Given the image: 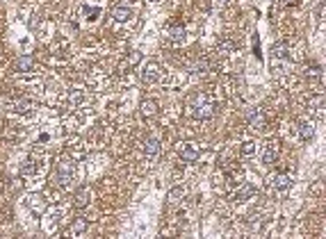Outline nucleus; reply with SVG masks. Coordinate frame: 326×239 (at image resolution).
I'll list each match as a JSON object with an SVG mask.
<instances>
[{
	"label": "nucleus",
	"instance_id": "nucleus-26",
	"mask_svg": "<svg viewBox=\"0 0 326 239\" xmlns=\"http://www.w3.org/2000/svg\"><path fill=\"white\" fill-rule=\"evenodd\" d=\"M226 3H228V0H214V5H219V7H224Z\"/></svg>",
	"mask_w": 326,
	"mask_h": 239
},
{
	"label": "nucleus",
	"instance_id": "nucleus-7",
	"mask_svg": "<svg viewBox=\"0 0 326 239\" xmlns=\"http://www.w3.org/2000/svg\"><path fill=\"white\" fill-rule=\"evenodd\" d=\"M278 159V141L276 139H269L265 144V148H262V164H274Z\"/></svg>",
	"mask_w": 326,
	"mask_h": 239
},
{
	"label": "nucleus",
	"instance_id": "nucleus-9",
	"mask_svg": "<svg viewBox=\"0 0 326 239\" xmlns=\"http://www.w3.org/2000/svg\"><path fill=\"white\" fill-rule=\"evenodd\" d=\"M292 180H294V175L287 173V171H283V173H276L272 178V189L274 191H285L292 187Z\"/></svg>",
	"mask_w": 326,
	"mask_h": 239
},
{
	"label": "nucleus",
	"instance_id": "nucleus-28",
	"mask_svg": "<svg viewBox=\"0 0 326 239\" xmlns=\"http://www.w3.org/2000/svg\"><path fill=\"white\" fill-rule=\"evenodd\" d=\"M148 3H160V0H148Z\"/></svg>",
	"mask_w": 326,
	"mask_h": 239
},
{
	"label": "nucleus",
	"instance_id": "nucleus-1",
	"mask_svg": "<svg viewBox=\"0 0 326 239\" xmlns=\"http://www.w3.org/2000/svg\"><path fill=\"white\" fill-rule=\"evenodd\" d=\"M214 112H217V100L210 94H194L187 100V114L192 119H198V121L212 119Z\"/></svg>",
	"mask_w": 326,
	"mask_h": 239
},
{
	"label": "nucleus",
	"instance_id": "nucleus-8",
	"mask_svg": "<svg viewBox=\"0 0 326 239\" xmlns=\"http://www.w3.org/2000/svg\"><path fill=\"white\" fill-rule=\"evenodd\" d=\"M247 123L251 130H262L267 123L265 114H262V110H258V107H251V110L247 112Z\"/></svg>",
	"mask_w": 326,
	"mask_h": 239
},
{
	"label": "nucleus",
	"instance_id": "nucleus-14",
	"mask_svg": "<svg viewBox=\"0 0 326 239\" xmlns=\"http://www.w3.org/2000/svg\"><path fill=\"white\" fill-rule=\"evenodd\" d=\"M89 200H91V189H89V187H80V189L73 194V205H75L78 209L87 207Z\"/></svg>",
	"mask_w": 326,
	"mask_h": 239
},
{
	"label": "nucleus",
	"instance_id": "nucleus-6",
	"mask_svg": "<svg viewBox=\"0 0 326 239\" xmlns=\"http://www.w3.org/2000/svg\"><path fill=\"white\" fill-rule=\"evenodd\" d=\"M160 73H162V69H160L158 62H146V66L142 69V82L153 85V82L160 80Z\"/></svg>",
	"mask_w": 326,
	"mask_h": 239
},
{
	"label": "nucleus",
	"instance_id": "nucleus-19",
	"mask_svg": "<svg viewBox=\"0 0 326 239\" xmlns=\"http://www.w3.org/2000/svg\"><path fill=\"white\" fill-rule=\"evenodd\" d=\"M185 35H187V32H185L183 25H171V28H169V39H171V44H183Z\"/></svg>",
	"mask_w": 326,
	"mask_h": 239
},
{
	"label": "nucleus",
	"instance_id": "nucleus-4",
	"mask_svg": "<svg viewBox=\"0 0 326 239\" xmlns=\"http://www.w3.org/2000/svg\"><path fill=\"white\" fill-rule=\"evenodd\" d=\"M178 155H180L183 162H196L198 155H201V148H198V144H194V141H185V144L178 146Z\"/></svg>",
	"mask_w": 326,
	"mask_h": 239
},
{
	"label": "nucleus",
	"instance_id": "nucleus-22",
	"mask_svg": "<svg viewBox=\"0 0 326 239\" xmlns=\"http://www.w3.org/2000/svg\"><path fill=\"white\" fill-rule=\"evenodd\" d=\"M233 48H235V44H233L231 39H224V41H219V46H217L219 55H226V53H231Z\"/></svg>",
	"mask_w": 326,
	"mask_h": 239
},
{
	"label": "nucleus",
	"instance_id": "nucleus-5",
	"mask_svg": "<svg viewBox=\"0 0 326 239\" xmlns=\"http://www.w3.org/2000/svg\"><path fill=\"white\" fill-rule=\"evenodd\" d=\"M142 62V53L139 50H133V53H128V55L124 57V60L119 62V66H117V73L119 75H126V71H133L135 66Z\"/></svg>",
	"mask_w": 326,
	"mask_h": 239
},
{
	"label": "nucleus",
	"instance_id": "nucleus-24",
	"mask_svg": "<svg viewBox=\"0 0 326 239\" xmlns=\"http://www.w3.org/2000/svg\"><path fill=\"white\" fill-rule=\"evenodd\" d=\"M240 153L242 155H253L256 153V144H253V141H244L242 148H240Z\"/></svg>",
	"mask_w": 326,
	"mask_h": 239
},
{
	"label": "nucleus",
	"instance_id": "nucleus-27",
	"mask_svg": "<svg viewBox=\"0 0 326 239\" xmlns=\"http://www.w3.org/2000/svg\"><path fill=\"white\" fill-rule=\"evenodd\" d=\"M283 3H285V5H290V3H296V0H283Z\"/></svg>",
	"mask_w": 326,
	"mask_h": 239
},
{
	"label": "nucleus",
	"instance_id": "nucleus-15",
	"mask_svg": "<svg viewBox=\"0 0 326 239\" xmlns=\"http://www.w3.org/2000/svg\"><path fill=\"white\" fill-rule=\"evenodd\" d=\"M35 66H37L35 57H32V55H23V57H19V60H16L14 69L19 71V73H32V69H35Z\"/></svg>",
	"mask_w": 326,
	"mask_h": 239
},
{
	"label": "nucleus",
	"instance_id": "nucleus-10",
	"mask_svg": "<svg viewBox=\"0 0 326 239\" xmlns=\"http://www.w3.org/2000/svg\"><path fill=\"white\" fill-rule=\"evenodd\" d=\"M139 112H142L144 119H155L160 112V103L155 98H146L142 105H139Z\"/></svg>",
	"mask_w": 326,
	"mask_h": 239
},
{
	"label": "nucleus",
	"instance_id": "nucleus-2",
	"mask_svg": "<svg viewBox=\"0 0 326 239\" xmlns=\"http://www.w3.org/2000/svg\"><path fill=\"white\" fill-rule=\"evenodd\" d=\"M55 182L59 184V187H69L71 182L75 180V162L69 157H62L57 162V166H55Z\"/></svg>",
	"mask_w": 326,
	"mask_h": 239
},
{
	"label": "nucleus",
	"instance_id": "nucleus-16",
	"mask_svg": "<svg viewBox=\"0 0 326 239\" xmlns=\"http://www.w3.org/2000/svg\"><path fill=\"white\" fill-rule=\"evenodd\" d=\"M87 228H89V221L84 216H75L73 223L69 225V234H82L87 232Z\"/></svg>",
	"mask_w": 326,
	"mask_h": 239
},
{
	"label": "nucleus",
	"instance_id": "nucleus-21",
	"mask_svg": "<svg viewBox=\"0 0 326 239\" xmlns=\"http://www.w3.org/2000/svg\"><path fill=\"white\" fill-rule=\"evenodd\" d=\"M207 69H210V64H207L205 57H198V60H194L189 64V73H205Z\"/></svg>",
	"mask_w": 326,
	"mask_h": 239
},
{
	"label": "nucleus",
	"instance_id": "nucleus-25",
	"mask_svg": "<svg viewBox=\"0 0 326 239\" xmlns=\"http://www.w3.org/2000/svg\"><path fill=\"white\" fill-rule=\"evenodd\" d=\"M84 14H87V16H91V21H94L96 16L100 14V7H84Z\"/></svg>",
	"mask_w": 326,
	"mask_h": 239
},
{
	"label": "nucleus",
	"instance_id": "nucleus-20",
	"mask_svg": "<svg viewBox=\"0 0 326 239\" xmlns=\"http://www.w3.org/2000/svg\"><path fill=\"white\" fill-rule=\"evenodd\" d=\"M312 135H315V128H312V123H308V121H301V123H299V137H301V141H310Z\"/></svg>",
	"mask_w": 326,
	"mask_h": 239
},
{
	"label": "nucleus",
	"instance_id": "nucleus-18",
	"mask_svg": "<svg viewBox=\"0 0 326 239\" xmlns=\"http://www.w3.org/2000/svg\"><path fill=\"white\" fill-rule=\"evenodd\" d=\"M185 196H187V189L178 184V187H173V189L167 194V200H169V205H178V203H180V200L185 198Z\"/></svg>",
	"mask_w": 326,
	"mask_h": 239
},
{
	"label": "nucleus",
	"instance_id": "nucleus-13",
	"mask_svg": "<svg viewBox=\"0 0 326 239\" xmlns=\"http://www.w3.org/2000/svg\"><path fill=\"white\" fill-rule=\"evenodd\" d=\"M112 16L119 21V23H126V21L133 19V7H130L128 3H121V5H117L112 10Z\"/></svg>",
	"mask_w": 326,
	"mask_h": 239
},
{
	"label": "nucleus",
	"instance_id": "nucleus-11",
	"mask_svg": "<svg viewBox=\"0 0 326 239\" xmlns=\"http://www.w3.org/2000/svg\"><path fill=\"white\" fill-rule=\"evenodd\" d=\"M25 205H28L30 209H32V212H35V214H44L46 212V198L44 196H39V194H30L28 198H25Z\"/></svg>",
	"mask_w": 326,
	"mask_h": 239
},
{
	"label": "nucleus",
	"instance_id": "nucleus-3",
	"mask_svg": "<svg viewBox=\"0 0 326 239\" xmlns=\"http://www.w3.org/2000/svg\"><path fill=\"white\" fill-rule=\"evenodd\" d=\"M287 64H290V46L285 41H276L272 46V71L281 73L287 69Z\"/></svg>",
	"mask_w": 326,
	"mask_h": 239
},
{
	"label": "nucleus",
	"instance_id": "nucleus-17",
	"mask_svg": "<svg viewBox=\"0 0 326 239\" xmlns=\"http://www.w3.org/2000/svg\"><path fill=\"white\" fill-rule=\"evenodd\" d=\"M158 153H160V139L148 137V139L144 141V155H146V157H155Z\"/></svg>",
	"mask_w": 326,
	"mask_h": 239
},
{
	"label": "nucleus",
	"instance_id": "nucleus-23",
	"mask_svg": "<svg viewBox=\"0 0 326 239\" xmlns=\"http://www.w3.org/2000/svg\"><path fill=\"white\" fill-rule=\"evenodd\" d=\"M35 171H37V164L32 162V159H28V162H25V164L21 166V173H23V175H32Z\"/></svg>",
	"mask_w": 326,
	"mask_h": 239
},
{
	"label": "nucleus",
	"instance_id": "nucleus-12",
	"mask_svg": "<svg viewBox=\"0 0 326 239\" xmlns=\"http://www.w3.org/2000/svg\"><path fill=\"white\" fill-rule=\"evenodd\" d=\"M251 196H256V184L242 182V184H240V189L235 191V196H233V198H235L237 203H244V200H249Z\"/></svg>",
	"mask_w": 326,
	"mask_h": 239
}]
</instances>
